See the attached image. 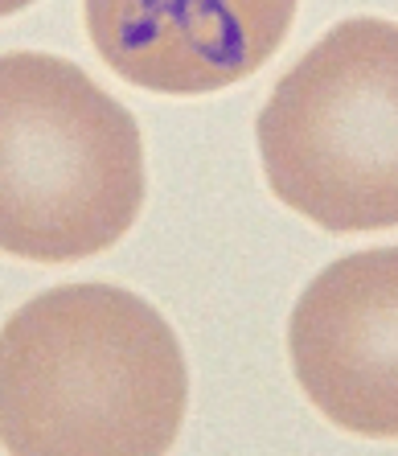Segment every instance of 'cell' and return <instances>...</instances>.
I'll use <instances>...</instances> for the list:
<instances>
[{
    "label": "cell",
    "instance_id": "6",
    "mask_svg": "<svg viewBox=\"0 0 398 456\" xmlns=\"http://www.w3.org/2000/svg\"><path fill=\"white\" fill-rule=\"evenodd\" d=\"M33 0H0V17H12V12H21V9H29Z\"/></svg>",
    "mask_w": 398,
    "mask_h": 456
},
{
    "label": "cell",
    "instance_id": "1",
    "mask_svg": "<svg viewBox=\"0 0 398 456\" xmlns=\"http://www.w3.org/2000/svg\"><path fill=\"white\" fill-rule=\"evenodd\" d=\"M177 333L119 284H62L0 330V444L17 456H157L185 424Z\"/></svg>",
    "mask_w": 398,
    "mask_h": 456
},
{
    "label": "cell",
    "instance_id": "2",
    "mask_svg": "<svg viewBox=\"0 0 398 456\" xmlns=\"http://www.w3.org/2000/svg\"><path fill=\"white\" fill-rule=\"evenodd\" d=\"M144 206V140L124 103L58 53H0V251L78 264Z\"/></svg>",
    "mask_w": 398,
    "mask_h": 456
},
{
    "label": "cell",
    "instance_id": "3",
    "mask_svg": "<svg viewBox=\"0 0 398 456\" xmlns=\"http://www.w3.org/2000/svg\"><path fill=\"white\" fill-rule=\"evenodd\" d=\"M255 136L288 210L333 234L398 226V25H333L275 83Z\"/></svg>",
    "mask_w": 398,
    "mask_h": 456
},
{
    "label": "cell",
    "instance_id": "5",
    "mask_svg": "<svg viewBox=\"0 0 398 456\" xmlns=\"http://www.w3.org/2000/svg\"><path fill=\"white\" fill-rule=\"evenodd\" d=\"M300 0H83L94 53L157 95H210L283 45Z\"/></svg>",
    "mask_w": 398,
    "mask_h": 456
},
{
    "label": "cell",
    "instance_id": "4",
    "mask_svg": "<svg viewBox=\"0 0 398 456\" xmlns=\"http://www.w3.org/2000/svg\"><path fill=\"white\" fill-rule=\"evenodd\" d=\"M292 370L308 403L370 440H398V247L329 264L292 308Z\"/></svg>",
    "mask_w": 398,
    "mask_h": 456
}]
</instances>
